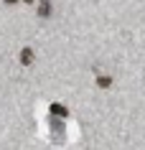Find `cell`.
<instances>
[{
  "mask_svg": "<svg viewBox=\"0 0 145 150\" xmlns=\"http://www.w3.org/2000/svg\"><path fill=\"white\" fill-rule=\"evenodd\" d=\"M38 16H41V18H48V16H51V0H41Z\"/></svg>",
  "mask_w": 145,
  "mask_h": 150,
  "instance_id": "obj_1",
  "label": "cell"
},
{
  "mask_svg": "<svg viewBox=\"0 0 145 150\" xmlns=\"http://www.w3.org/2000/svg\"><path fill=\"white\" fill-rule=\"evenodd\" d=\"M23 3H33V0H23Z\"/></svg>",
  "mask_w": 145,
  "mask_h": 150,
  "instance_id": "obj_6",
  "label": "cell"
},
{
  "mask_svg": "<svg viewBox=\"0 0 145 150\" xmlns=\"http://www.w3.org/2000/svg\"><path fill=\"white\" fill-rule=\"evenodd\" d=\"M51 115H61V117H66V107H61V104H51Z\"/></svg>",
  "mask_w": 145,
  "mask_h": 150,
  "instance_id": "obj_3",
  "label": "cell"
},
{
  "mask_svg": "<svg viewBox=\"0 0 145 150\" xmlns=\"http://www.w3.org/2000/svg\"><path fill=\"white\" fill-rule=\"evenodd\" d=\"M97 84H99V87H110V84H112V79H110V76H99V79H97Z\"/></svg>",
  "mask_w": 145,
  "mask_h": 150,
  "instance_id": "obj_4",
  "label": "cell"
},
{
  "mask_svg": "<svg viewBox=\"0 0 145 150\" xmlns=\"http://www.w3.org/2000/svg\"><path fill=\"white\" fill-rule=\"evenodd\" d=\"M21 64H25V66L33 64V51L31 48H23V51H21Z\"/></svg>",
  "mask_w": 145,
  "mask_h": 150,
  "instance_id": "obj_2",
  "label": "cell"
},
{
  "mask_svg": "<svg viewBox=\"0 0 145 150\" xmlns=\"http://www.w3.org/2000/svg\"><path fill=\"white\" fill-rule=\"evenodd\" d=\"M5 3H16V0H5Z\"/></svg>",
  "mask_w": 145,
  "mask_h": 150,
  "instance_id": "obj_5",
  "label": "cell"
}]
</instances>
